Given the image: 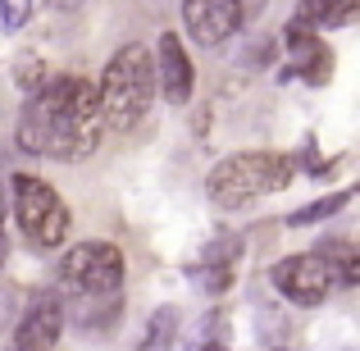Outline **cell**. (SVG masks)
I'll return each instance as SVG.
<instances>
[{
    "mask_svg": "<svg viewBox=\"0 0 360 351\" xmlns=\"http://www.w3.org/2000/svg\"><path fill=\"white\" fill-rule=\"evenodd\" d=\"M101 132V101L87 78H51L23 101L18 115V146L46 160H82L96 151Z\"/></svg>",
    "mask_w": 360,
    "mask_h": 351,
    "instance_id": "obj_1",
    "label": "cell"
},
{
    "mask_svg": "<svg viewBox=\"0 0 360 351\" xmlns=\"http://www.w3.org/2000/svg\"><path fill=\"white\" fill-rule=\"evenodd\" d=\"M96 101H101V123L110 132H132L155 101V55L146 46H123L105 64Z\"/></svg>",
    "mask_w": 360,
    "mask_h": 351,
    "instance_id": "obj_2",
    "label": "cell"
},
{
    "mask_svg": "<svg viewBox=\"0 0 360 351\" xmlns=\"http://www.w3.org/2000/svg\"><path fill=\"white\" fill-rule=\"evenodd\" d=\"M292 160L274 155V151H238V155L219 160L205 178V192H210L214 205L224 210H238V205H251L260 196H274L292 183Z\"/></svg>",
    "mask_w": 360,
    "mask_h": 351,
    "instance_id": "obj_3",
    "label": "cell"
},
{
    "mask_svg": "<svg viewBox=\"0 0 360 351\" xmlns=\"http://www.w3.org/2000/svg\"><path fill=\"white\" fill-rule=\"evenodd\" d=\"M14 219L27 233V242L41 246V251H51L69 237V205L60 201V192L51 183H41L32 174L14 178Z\"/></svg>",
    "mask_w": 360,
    "mask_h": 351,
    "instance_id": "obj_4",
    "label": "cell"
},
{
    "mask_svg": "<svg viewBox=\"0 0 360 351\" xmlns=\"http://www.w3.org/2000/svg\"><path fill=\"white\" fill-rule=\"evenodd\" d=\"M60 283L69 297H115L123 288V255L110 242H82L64 255Z\"/></svg>",
    "mask_w": 360,
    "mask_h": 351,
    "instance_id": "obj_5",
    "label": "cell"
},
{
    "mask_svg": "<svg viewBox=\"0 0 360 351\" xmlns=\"http://www.w3.org/2000/svg\"><path fill=\"white\" fill-rule=\"evenodd\" d=\"M274 288L283 292L288 301H297V306H315V301H324L328 292L338 288V264L328 251H310V255H288V260H278L269 269Z\"/></svg>",
    "mask_w": 360,
    "mask_h": 351,
    "instance_id": "obj_6",
    "label": "cell"
},
{
    "mask_svg": "<svg viewBox=\"0 0 360 351\" xmlns=\"http://www.w3.org/2000/svg\"><path fill=\"white\" fill-rule=\"evenodd\" d=\"M242 18V0H183V23L196 46H224Z\"/></svg>",
    "mask_w": 360,
    "mask_h": 351,
    "instance_id": "obj_7",
    "label": "cell"
},
{
    "mask_svg": "<svg viewBox=\"0 0 360 351\" xmlns=\"http://www.w3.org/2000/svg\"><path fill=\"white\" fill-rule=\"evenodd\" d=\"M64 333V301L60 292H37L27 315L14 328V351H55Z\"/></svg>",
    "mask_w": 360,
    "mask_h": 351,
    "instance_id": "obj_8",
    "label": "cell"
},
{
    "mask_svg": "<svg viewBox=\"0 0 360 351\" xmlns=\"http://www.w3.org/2000/svg\"><path fill=\"white\" fill-rule=\"evenodd\" d=\"M192 60H187L183 42H178L174 32L160 37V55H155V87L165 91V101H174V106H183V101H192Z\"/></svg>",
    "mask_w": 360,
    "mask_h": 351,
    "instance_id": "obj_9",
    "label": "cell"
},
{
    "mask_svg": "<svg viewBox=\"0 0 360 351\" xmlns=\"http://www.w3.org/2000/svg\"><path fill=\"white\" fill-rule=\"evenodd\" d=\"M288 55L297 60L288 73H301L306 82H328V78H333V51L315 37V27L292 23L288 27ZM288 73H283V78H288Z\"/></svg>",
    "mask_w": 360,
    "mask_h": 351,
    "instance_id": "obj_10",
    "label": "cell"
},
{
    "mask_svg": "<svg viewBox=\"0 0 360 351\" xmlns=\"http://www.w3.org/2000/svg\"><path fill=\"white\" fill-rule=\"evenodd\" d=\"M238 237H219V242L205 251V260L201 264H192V279H196V288L201 292H229L233 288V274H238Z\"/></svg>",
    "mask_w": 360,
    "mask_h": 351,
    "instance_id": "obj_11",
    "label": "cell"
},
{
    "mask_svg": "<svg viewBox=\"0 0 360 351\" xmlns=\"http://www.w3.org/2000/svg\"><path fill=\"white\" fill-rule=\"evenodd\" d=\"M356 0H297V23L306 27H347Z\"/></svg>",
    "mask_w": 360,
    "mask_h": 351,
    "instance_id": "obj_12",
    "label": "cell"
},
{
    "mask_svg": "<svg viewBox=\"0 0 360 351\" xmlns=\"http://www.w3.org/2000/svg\"><path fill=\"white\" fill-rule=\"evenodd\" d=\"M178 347V310L174 306H160L150 315L146 333H141V347L137 351H174Z\"/></svg>",
    "mask_w": 360,
    "mask_h": 351,
    "instance_id": "obj_13",
    "label": "cell"
},
{
    "mask_svg": "<svg viewBox=\"0 0 360 351\" xmlns=\"http://www.w3.org/2000/svg\"><path fill=\"white\" fill-rule=\"evenodd\" d=\"M347 201H352V187H347V192L324 196V201H315V205H306V210H297V215H292V224H315V219H328V215H338Z\"/></svg>",
    "mask_w": 360,
    "mask_h": 351,
    "instance_id": "obj_14",
    "label": "cell"
},
{
    "mask_svg": "<svg viewBox=\"0 0 360 351\" xmlns=\"http://www.w3.org/2000/svg\"><path fill=\"white\" fill-rule=\"evenodd\" d=\"M0 18H5L9 32H18V27L32 18V0H0Z\"/></svg>",
    "mask_w": 360,
    "mask_h": 351,
    "instance_id": "obj_15",
    "label": "cell"
},
{
    "mask_svg": "<svg viewBox=\"0 0 360 351\" xmlns=\"http://www.w3.org/2000/svg\"><path fill=\"white\" fill-rule=\"evenodd\" d=\"M14 310H18V292L14 288H0V328L14 319Z\"/></svg>",
    "mask_w": 360,
    "mask_h": 351,
    "instance_id": "obj_16",
    "label": "cell"
},
{
    "mask_svg": "<svg viewBox=\"0 0 360 351\" xmlns=\"http://www.w3.org/2000/svg\"><path fill=\"white\" fill-rule=\"evenodd\" d=\"M9 255V242H5V187H0V264Z\"/></svg>",
    "mask_w": 360,
    "mask_h": 351,
    "instance_id": "obj_17",
    "label": "cell"
},
{
    "mask_svg": "<svg viewBox=\"0 0 360 351\" xmlns=\"http://www.w3.org/2000/svg\"><path fill=\"white\" fill-rule=\"evenodd\" d=\"M51 5H55V9H69V14H73V9H82L87 0H51Z\"/></svg>",
    "mask_w": 360,
    "mask_h": 351,
    "instance_id": "obj_18",
    "label": "cell"
},
{
    "mask_svg": "<svg viewBox=\"0 0 360 351\" xmlns=\"http://www.w3.org/2000/svg\"><path fill=\"white\" fill-rule=\"evenodd\" d=\"M264 9V0H242V14H260Z\"/></svg>",
    "mask_w": 360,
    "mask_h": 351,
    "instance_id": "obj_19",
    "label": "cell"
},
{
    "mask_svg": "<svg viewBox=\"0 0 360 351\" xmlns=\"http://www.w3.org/2000/svg\"><path fill=\"white\" fill-rule=\"evenodd\" d=\"M201 351H229V347H224V338H219V343H205Z\"/></svg>",
    "mask_w": 360,
    "mask_h": 351,
    "instance_id": "obj_20",
    "label": "cell"
},
{
    "mask_svg": "<svg viewBox=\"0 0 360 351\" xmlns=\"http://www.w3.org/2000/svg\"><path fill=\"white\" fill-rule=\"evenodd\" d=\"M269 351H288V347H269Z\"/></svg>",
    "mask_w": 360,
    "mask_h": 351,
    "instance_id": "obj_21",
    "label": "cell"
}]
</instances>
